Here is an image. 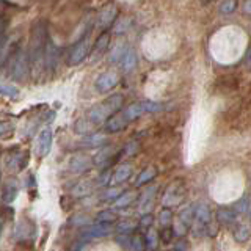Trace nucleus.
Returning <instances> with one entry per match:
<instances>
[{"instance_id": "f257e3e1", "label": "nucleus", "mask_w": 251, "mask_h": 251, "mask_svg": "<svg viewBox=\"0 0 251 251\" xmlns=\"http://www.w3.org/2000/svg\"><path fill=\"white\" fill-rule=\"evenodd\" d=\"M49 31H47V24L44 21L33 22L30 31V63L31 68H39V65L44 61L46 47L49 43Z\"/></svg>"}, {"instance_id": "f03ea898", "label": "nucleus", "mask_w": 251, "mask_h": 251, "mask_svg": "<svg viewBox=\"0 0 251 251\" xmlns=\"http://www.w3.org/2000/svg\"><path fill=\"white\" fill-rule=\"evenodd\" d=\"M123 94L116 93L112 94L110 98H107L105 100L99 102V104L94 105L90 110V121L94 124H100V123H107L110 118L115 116L123 107Z\"/></svg>"}, {"instance_id": "7ed1b4c3", "label": "nucleus", "mask_w": 251, "mask_h": 251, "mask_svg": "<svg viewBox=\"0 0 251 251\" xmlns=\"http://www.w3.org/2000/svg\"><path fill=\"white\" fill-rule=\"evenodd\" d=\"M30 69H31V63H30L28 52L21 49V47L16 49L10 57V77L13 80L22 82L30 74Z\"/></svg>"}, {"instance_id": "20e7f679", "label": "nucleus", "mask_w": 251, "mask_h": 251, "mask_svg": "<svg viewBox=\"0 0 251 251\" xmlns=\"http://www.w3.org/2000/svg\"><path fill=\"white\" fill-rule=\"evenodd\" d=\"M162 108L160 104H157V102H152V100H143V102H133V104L127 105L124 108V118L126 121L130 123L133 120H137V118L143 116L146 113H155L159 112V110Z\"/></svg>"}, {"instance_id": "39448f33", "label": "nucleus", "mask_w": 251, "mask_h": 251, "mask_svg": "<svg viewBox=\"0 0 251 251\" xmlns=\"http://www.w3.org/2000/svg\"><path fill=\"white\" fill-rule=\"evenodd\" d=\"M210 218H212V214H210L209 206H206V204H200V206H196L195 222L192 225L193 234L195 235H202L204 232H206L209 225H210Z\"/></svg>"}, {"instance_id": "423d86ee", "label": "nucleus", "mask_w": 251, "mask_h": 251, "mask_svg": "<svg viewBox=\"0 0 251 251\" xmlns=\"http://www.w3.org/2000/svg\"><path fill=\"white\" fill-rule=\"evenodd\" d=\"M90 53V41H88V35H83L78 41L73 46L69 53V65H80V63L88 57Z\"/></svg>"}, {"instance_id": "0eeeda50", "label": "nucleus", "mask_w": 251, "mask_h": 251, "mask_svg": "<svg viewBox=\"0 0 251 251\" xmlns=\"http://www.w3.org/2000/svg\"><path fill=\"white\" fill-rule=\"evenodd\" d=\"M185 195V187H184V182L182 180H176V182H173L170 187L167 193H165L163 196V204L167 207L170 206H176V204H179L180 201H182Z\"/></svg>"}, {"instance_id": "6e6552de", "label": "nucleus", "mask_w": 251, "mask_h": 251, "mask_svg": "<svg viewBox=\"0 0 251 251\" xmlns=\"http://www.w3.org/2000/svg\"><path fill=\"white\" fill-rule=\"evenodd\" d=\"M116 16H118V8H116V5L110 3V5L104 6V8H102V10L99 11V16H98V25H99L102 30L108 28V27L115 22Z\"/></svg>"}, {"instance_id": "1a4fd4ad", "label": "nucleus", "mask_w": 251, "mask_h": 251, "mask_svg": "<svg viewBox=\"0 0 251 251\" xmlns=\"http://www.w3.org/2000/svg\"><path fill=\"white\" fill-rule=\"evenodd\" d=\"M118 83V77L113 73H104L100 74L96 82H94V86H96V91L99 93H108L112 88H115Z\"/></svg>"}, {"instance_id": "9d476101", "label": "nucleus", "mask_w": 251, "mask_h": 251, "mask_svg": "<svg viewBox=\"0 0 251 251\" xmlns=\"http://www.w3.org/2000/svg\"><path fill=\"white\" fill-rule=\"evenodd\" d=\"M93 165H94V162L85 154H75V155L71 157V160H69V168L73 171H75V173L88 171Z\"/></svg>"}, {"instance_id": "9b49d317", "label": "nucleus", "mask_w": 251, "mask_h": 251, "mask_svg": "<svg viewBox=\"0 0 251 251\" xmlns=\"http://www.w3.org/2000/svg\"><path fill=\"white\" fill-rule=\"evenodd\" d=\"M58 47L55 46V43L52 39H49V43H47V47H46V53H44V65L49 71H53L58 65Z\"/></svg>"}, {"instance_id": "f8f14e48", "label": "nucleus", "mask_w": 251, "mask_h": 251, "mask_svg": "<svg viewBox=\"0 0 251 251\" xmlns=\"http://www.w3.org/2000/svg\"><path fill=\"white\" fill-rule=\"evenodd\" d=\"M52 148V130L49 127H44L38 135V152L41 157L47 155Z\"/></svg>"}, {"instance_id": "ddd939ff", "label": "nucleus", "mask_w": 251, "mask_h": 251, "mask_svg": "<svg viewBox=\"0 0 251 251\" xmlns=\"http://www.w3.org/2000/svg\"><path fill=\"white\" fill-rule=\"evenodd\" d=\"M18 180L16 179H8L6 182L3 184V188H2V198L5 202H11L14 201V198L18 196Z\"/></svg>"}, {"instance_id": "4468645a", "label": "nucleus", "mask_w": 251, "mask_h": 251, "mask_svg": "<svg viewBox=\"0 0 251 251\" xmlns=\"http://www.w3.org/2000/svg\"><path fill=\"white\" fill-rule=\"evenodd\" d=\"M132 176V168L130 165H121L118 167L113 173V177L110 179V185H116V184H123L126 182L129 177Z\"/></svg>"}, {"instance_id": "2eb2a0df", "label": "nucleus", "mask_w": 251, "mask_h": 251, "mask_svg": "<svg viewBox=\"0 0 251 251\" xmlns=\"http://www.w3.org/2000/svg\"><path fill=\"white\" fill-rule=\"evenodd\" d=\"M157 192V185H151L149 188H146L145 193L140 196V204L138 207L141 212H145V214H149V209H151V204H152V200H154V195Z\"/></svg>"}, {"instance_id": "dca6fc26", "label": "nucleus", "mask_w": 251, "mask_h": 251, "mask_svg": "<svg viewBox=\"0 0 251 251\" xmlns=\"http://www.w3.org/2000/svg\"><path fill=\"white\" fill-rule=\"evenodd\" d=\"M127 124L129 123L126 121V118L121 112V113H116L115 116L110 118V120L105 123V129H107V132H118V130H123Z\"/></svg>"}, {"instance_id": "f3484780", "label": "nucleus", "mask_w": 251, "mask_h": 251, "mask_svg": "<svg viewBox=\"0 0 251 251\" xmlns=\"http://www.w3.org/2000/svg\"><path fill=\"white\" fill-rule=\"evenodd\" d=\"M237 214H239V212L231 209V207H220L217 210V222L220 225H231V223H234V220H235V217H237Z\"/></svg>"}, {"instance_id": "a211bd4d", "label": "nucleus", "mask_w": 251, "mask_h": 251, "mask_svg": "<svg viewBox=\"0 0 251 251\" xmlns=\"http://www.w3.org/2000/svg\"><path fill=\"white\" fill-rule=\"evenodd\" d=\"M129 247H130L132 251H146V248H148V240H146V237H145L143 234L135 232V234L130 235Z\"/></svg>"}, {"instance_id": "6ab92c4d", "label": "nucleus", "mask_w": 251, "mask_h": 251, "mask_svg": "<svg viewBox=\"0 0 251 251\" xmlns=\"http://www.w3.org/2000/svg\"><path fill=\"white\" fill-rule=\"evenodd\" d=\"M108 44H110V36L107 31H104V33L96 39V44L93 47V57H98V55L104 53L108 49Z\"/></svg>"}, {"instance_id": "aec40b11", "label": "nucleus", "mask_w": 251, "mask_h": 251, "mask_svg": "<svg viewBox=\"0 0 251 251\" xmlns=\"http://www.w3.org/2000/svg\"><path fill=\"white\" fill-rule=\"evenodd\" d=\"M137 63H138L137 52L133 49H129L127 53L124 55L123 61H121V68H123V71H126V73H129V71H132L133 68L137 66Z\"/></svg>"}, {"instance_id": "412c9836", "label": "nucleus", "mask_w": 251, "mask_h": 251, "mask_svg": "<svg viewBox=\"0 0 251 251\" xmlns=\"http://www.w3.org/2000/svg\"><path fill=\"white\" fill-rule=\"evenodd\" d=\"M157 176V168L155 167H146L143 171L140 173L138 175V179H137V182H135V185L137 187H141V185H145V184H148L149 180H152L154 177Z\"/></svg>"}, {"instance_id": "4be33fe9", "label": "nucleus", "mask_w": 251, "mask_h": 251, "mask_svg": "<svg viewBox=\"0 0 251 251\" xmlns=\"http://www.w3.org/2000/svg\"><path fill=\"white\" fill-rule=\"evenodd\" d=\"M126 47V43H123V41H120V43H116L115 46H113V49H112V52H110V63H118V61H123V58H124V55L127 53V50L129 49H124Z\"/></svg>"}, {"instance_id": "5701e85b", "label": "nucleus", "mask_w": 251, "mask_h": 251, "mask_svg": "<svg viewBox=\"0 0 251 251\" xmlns=\"http://www.w3.org/2000/svg\"><path fill=\"white\" fill-rule=\"evenodd\" d=\"M195 212H196V207L193 206V204H188L187 207L182 209V212H180V223H182L184 226H192L193 222H195Z\"/></svg>"}, {"instance_id": "b1692460", "label": "nucleus", "mask_w": 251, "mask_h": 251, "mask_svg": "<svg viewBox=\"0 0 251 251\" xmlns=\"http://www.w3.org/2000/svg\"><path fill=\"white\" fill-rule=\"evenodd\" d=\"M93 190H94V184L90 182V180H83V182L77 184L74 187L73 195L77 196V198H83V196H86V195H91Z\"/></svg>"}, {"instance_id": "393cba45", "label": "nucleus", "mask_w": 251, "mask_h": 251, "mask_svg": "<svg viewBox=\"0 0 251 251\" xmlns=\"http://www.w3.org/2000/svg\"><path fill=\"white\" fill-rule=\"evenodd\" d=\"M108 232H110V226L99 223V225H93L90 229L85 232V235H88V239H93V237H104Z\"/></svg>"}, {"instance_id": "a878e982", "label": "nucleus", "mask_w": 251, "mask_h": 251, "mask_svg": "<svg viewBox=\"0 0 251 251\" xmlns=\"http://www.w3.org/2000/svg\"><path fill=\"white\" fill-rule=\"evenodd\" d=\"M137 200V192H126L115 201V207H127Z\"/></svg>"}, {"instance_id": "bb28decb", "label": "nucleus", "mask_w": 251, "mask_h": 251, "mask_svg": "<svg viewBox=\"0 0 251 251\" xmlns=\"http://www.w3.org/2000/svg\"><path fill=\"white\" fill-rule=\"evenodd\" d=\"M110 154H112V149H108V148H100L99 149V152L96 154V157L93 159L94 165H99V167H104L105 162H112L108 159Z\"/></svg>"}, {"instance_id": "cd10ccee", "label": "nucleus", "mask_w": 251, "mask_h": 251, "mask_svg": "<svg viewBox=\"0 0 251 251\" xmlns=\"http://www.w3.org/2000/svg\"><path fill=\"white\" fill-rule=\"evenodd\" d=\"M251 237V226L248 225H240L237 231L234 232V239L237 242H245Z\"/></svg>"}, {"instance_id": "c85d7f7f", "label": "nucleus", "mask_w": 251, "mask_h": 251, "mask_svg": "<svg viewBox=\"0 0 251 251\" xmlns=\"http://www.w3.org/2000/svg\"><path fill=\"white\" fill-rule=\"evenodd\" d=\"M116 220V214L113 210H100L99 214L96 215V222L98 223H104V225H108V223H112Z\"/></svg>"}, {"instance_id": "c756f323", "label": "nucleus", "mask_w": 251, "mask_h": 251, "mask_svg": "<svg viewBox=\"0 0 251 251\" xmlns=\"http://www.w3.org/2000/svg\"><path fill=\"white\" fill-rule=\"evenodd\" d=\"M237 6H239V3L235 2V0H226V2H222L218 5V11H220V14L227 16V14H232Z\"/></svg>"}, {"instance_id": "7c9ffc66", "label": "nucleus", "mask_w": 251, "mask_h": 251, "mask_svg": "<svg viewBox=\"0 0 251 251\" xmlns=\"http://www.w3.org/2000/svg\"><path fill=\"white\" fill-rule=\"evenodd\" d=\"M160 240H162V243H171L173 242V239H175V235H176V232H175V229L173 227H170V226H165V227H162V231H160Z\"/></svg>"}, {"instance_id": "2f4dec72", "label": "nucleus", "mask_w": 251, "mask_h": 251, "mask_svg": "<svg viewBox=\"0 0 251 251\" xmlns=\"http://www.w3.org/2000/svg\"><path fill=\"white\" fill-rule=\"evenodd\" d=\"M159 220H160L162 225H170L171 220H173V212H171V209L170 207H163L160 210V214H159Z\"/></svg>"}, {"instance_id": "473e14b6", "label": "nucleus", "mask_w": 251, "mask_h": 251, "mask_svg": "<svg viewBox=\"0 0 251 251\" xmlns=\"http://www.w3.org/2000/svg\"><path fill=\"white\" fill-rule=\"evenodd\" d=\"M116 229L120 231V232L127 234V232H130V231L135 229V223L130 222V220H124V222H121L120 225L116 226Z\"/></svg>"}, {"instance_id": "72a5a7b5", "label": "nucleus", "mask_w": 251, "mask_h": 251, "mask_svg": "<svg viewBox=\"0 0 251 251\" xmlns=\"http://www.w3.org/2000/svg\"><path fill=\"white\" fill-rule=\"evenodd\" d=\"M2 94L3 96H8L11 99H16L19 96V91L16 86H10V85H2Z\"/></svg>"}, {"instance_id": "f704fd0d", "label": "nucleus", "mask_w": 251, "mask_h": 251, "mask_svg": "<svg viewBox=\"0 0 251 251\" xmlns=\"http://www.w3.org/2000/svg\"><path fill=\"white\" fill-rule=\"evenodd\" d=\"M138 149H140V143H137V140H132V141H129L127 145H126L124 152L127 155H133V154L138 152Z\"/></svg>"}, {"instance_id": "c9c22d12", "label": "nucleus", "mask_w": 251, "mask_h": 251, "mask_svg": "<svg viewBox=\"0 0 251 251\" xmlns=\"http://www.w3.org/2000/svg\"><path fill=\"white\" fill-rule=\"evenodd\" d=\"M160 237H157V232L152 229H149V232H148V235H146V240H148V245H149V248H155L157 247V240H159Z\"/></svg>"}, {"instance_id": "e433bc0d", "label": "nucleus", "mask_w": 251, "mask_h": 251, "mask_svg": "<svg viewBox=\"0 0 251 251\" xmlns=\"http://www.w3.org/2000/svg\"><path fill=\"white\" fill-rule=\"evenodd\" d=\"M121 195L123 193H121L120 188H108V190L104 193V200H115L116 201Z\"/></svg>"}, {"instance_id": "4c0bfd02", "label": "nucleus", "mask_w": 251, "mask_h": 251, "mask_svg": "<svg viewBox=\"0 0 251 251\" xmlns=\"http://www.w3.org/2000/svg\"><path fill=\"white\" fill-rule=\"evenodd\" d=\"M86 143L91 145V146L104 145V143H105V137H102V135H91V137L86 138Z\"/></svg>"}, {"instance_id": "58836bf2", "label": "nucleus", "mask_w": 251, "mask_h": 251, "mask_svg": "<svg viewBox=\"0 0 251 251\" xmlns=\"http://www.w3.org/2000/svg\"><path fill=\"white\" fill-rule=\"evenodd\" d=\"M152 222H154V217H152L151 214H145L143 217L140 218V225H141V226H145V227H149V229H151Z\"/></svg>"}, {"instance_id": "ea45409f", "label": "nucleus", "mask_w": 251, "mask_h": 251, "mask_svg": "<svg viewBox=\"0 0 251 251\" xmlns=\"http://www.w3.org/2000/svg\"><path fill=\"white\" fill-rule=\"evenodd\" d=\"M129 22H130V19H123V21L115 27V31H116V33H123V31L127 30V28L130 27V24H129Z\"/></svg>"}, {"instance_id": "a19ab883", "label": "nucleus", "mask_w": 251, "mask_h": 251, "mask_svg": "<svg viewBox=\"0 0 251 251\" xmlns=\"http://www.w3.org/2000/svg\"><path fill=\"white\" fill-rule=\"evenodd\" d=\"M243 13L251 16V0H248V2L243 3Z\"/></svg>"}, {"instance_id": "79ce46f5", "label": "nucleus", "mask_w": 251, "mask_h": 251, "mask_svg": "<svg viewBox=\"0 0 251 251\" xmlns=\"http://www.w3.org/2000/svg\"><path fill=\"white\" fill-rule=\"evenodd\" d=\"M248 215H250V218H251V201H250V204H248Z\"/></svg>"}]
</instances>
